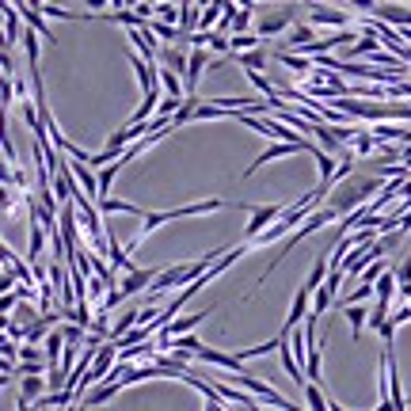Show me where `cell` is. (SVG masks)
Returning <instances> with one entry per match:
<instances>
[{"label": "cell", "mask_w": 411, "mask_h": 411, "mask_svg": "<svg viewBox=\"0 0 411 411\" xmlns=\"http://www.w3.org/2000/svg\"><path fill=\"white\" fill-rule=\"evenodd\" d=\"M225 206H232L229 198H202V202H187V206H175V209H152V213H145L141 217V232H137V240L126 252H137V248L145 244V236H149L152 229H160L164 221H175V217H198V213H213V209H225Z\"/></svg>", "instance_id": "cell-1"}, {"label": "cell", "mask_w": 411, "mask_h": 411, "mask_svg": "<svg viewBox=\"0 0 411 411\" xmlns=\"http://www.w3.org/2000/svg\"><path fill=\"white\" fill-rule=\"evenodd\" d=\"M209 312H217V305H206V309H198V312H187V316H179V320H172V324L164 328V332L156 335V346L164 350L168 343H175V339H183V335H191L198 324L209 316Z\"/></svg>", "instance_id": "cell-2"}, {"label": "cell", "mask_w": 411, "mask_h": 411, "mask_svg": "<svg viewBox=\"0 0 411 411\" xmlns=\"http://www.w3.org/2000/svg\"><path fill=\"white\" fill-rule=\"evenodd\" d=\"M282 213H286L282 206H255L252 209V221L244 225V244H255V240L267 232L271 221H282Z\"/></svg>", "instance_id": "cell-3"}, {"label": "cell", "mask_w": 411, "mask_h": 411, "mask_svg": "<svg viewBox=\"0 0 411 411\" xmlns=\"http://www.w3.org/2000/svg\"><path fill=\"white\" fill-rule=\"evenodd\" d=\"M320 145H312V141H301V145H271L267 152H259L255 156V164H248L244 168V179H252L255 172H259L263 164H271V160H278V156H293V152H316Z\"/></svg>", "instance_id": "cell-4"}, {"label": "cell", "mask_w": 411, "mask_h": 411, "mask_svg": "<svg viewBox=\"0 0 411 411\" xmlns=\"http://www.w3.org/2000/svg\"><path fill=\"white\" fill-rule=\"evenodd\" d=\"M156 278H160V271H141V267H137V271H130L122 278L118 293H122V301H126V297H137V293H145V289L156 286Z\"/></svg>", "instance_id": "cell-5"}, {"label": "cell", "mask_w": 411, "mask_h": 411, "mask_svg": "<svg viewBox=\"0 0 411 411\" xmlns=\"http://www.w3.org/2000/svg\"><path fill=\"white\" fill-rule=\"evenodd\" d=\"M309 23H320V27H343L350 31V15L343 8H328V4H309Z\"/></svg>", "instance_id": "cell-6"}, {"label": "cell", "mask_w": 411, "mask_h": 411, "mask_svg": "<svg viewBox=\"0 0 411 411\" xmlns=\"http://www.w3.org/2000/svg\"><path fill=\"white\" fill-rule=\"evenodd\" d=\"M293 12H297V8H293V4H286V8H282V12L267 15V19L259 23V38L282 35V31H293Z\"/></svg>", "instance_id": "cell-7"}, {"label": "cell", "mask_w": 411, "mask_h": 411, "mask_svg": "<svg viewBox=\"0 0 411 411\" xmlns=\"http://www.w3.org/2000/svg\"><path fill=\"white\" fill-rule=\"evenodd\" d=\"M19 15L27 19V27H31V31H38V35H42V42H58V38H54V31L46 27L42 8H38V4H19Z\"/></svg>", "instance_id": "cell-8"}, {"label": "cell", "mask_w": 411, "mask_h": 411, "mask_svg": "<svg viewBox=\"0 0 411 411\" xmlns=\"http://www.w3.org/2000/svg\"><path fill=\"white\" fill-rule=\"evenodd\" d=\"M19 42V4H4V54Z\"/></svg>", "instance_id": "cell-9"}, {"label": "cell", "mask_w": 411, "mask_h": 411, "mask_svg": "<svg viewBox=\"0 0 411 411\" xmlns=\"http://www.w3.org/2000/svg\"><path fill=\"white\" fill-rule=\"evenodd\" d=\"M286 42H289V54H301V50H309V46H316L320 38L312 35V27H309V23H293V31H289V38H286Z\"/></svg>", "instance_id": "cell-10"}, {"label": "cell", "mask_w": 411, "mask_h": 411, "mask_svg": "<svg viewBox=\"0 0 411 411\" xmlns=\"http://www.w3.org/2000/svg\"><path fill=\"white\" fill-rule=\"evenodd\" d=\"M46 377H23V389H19V404H38L46 396Z\"/></svg>", "instance_id": "cell-11"}, {"label": "cell", "mask_w": 411, "mask_h": 411, "mask_svg": "<svg viewBox=\"0 0 411 411\" xmlns=\"http://www.w3.org/2000/svg\"><path fill=\"white\" fill-rule=\"evenodd\" d=\"M343 316H346V324H350L354 339H358V335H362V328H369V316H373V312H369L366 305H346V309H343Z\"/></svg>", "instance_id": "cell-12"}, {"label": "cell", "mask_w": 411, "mask_h": 411, "mask_svg": "<svg viewBox=\"0 0 411 411\" xmlns=\"http://www.w3.org/2000/svg\"><path fill=\"white\" fill-rule=\"evenodd\" d=\"M122 389H126V385H122V377H118V381H103L99 389H92V392L84 396V404H107V400H115Z\"/></svg>", "instance_id": "cell-13"}, {"label": "cell", "mask_w": 411, "mask_h": 411, "mask_svg": "<svg viewBox=\"0 0 411 411\" xmlns=\"http://www.w3.org/2000/svg\"><path fill=\"white\" fill-rule=\"evenodd\" d=\"M274 58L282 61L286 69H293V72H316V61L312 58H301V54H289V50H278Z\"/></svg>", "instance_id": "cell-14"}, {"label": "cell", "mask_w": 411, "mask_h": 411, "mask_svg": "<svg viewBox=\"0 0 411 411\" xmlns=\"http://www.w3.org/2000/svg\"><path fill=\"white\" fill-rule=\"evenodd\" d=\"M221 19H225V4L217 0V4H202V35H213V27H221Z\"/></svg>", "instance_id": "cell-15"}, {"label": "cell", "mask_w": 411, "mask_h": 411, "mask_svg": "<svg viewBox=\"0 0 411 411\" xmlns=\"http://www.w3.org/2000/svg\"><path fill=\"white\" fill-rule=\"evenodd\" d=\"M99 209H103V213H134V217H145V209H141V206L122 202V198H111V195L99 202Z\"/></svg>", "instance_id": "cell-16"}, {"label": "cell", "mask_w": 411, "mask_h": 411, "mask_svg": "<svg viewBox=\"0 0 411 411\" xmlns=\"http://www.w3.org/2000/svg\"><path fill=\"white\" fill-rule=\"evenodd\" d=\"M187 61L191 58H183L179 50H160V69H172V72H179V76H187Z\"/></svg>", "instance_id": "cell-17"}, {"label": "cell", "mask_w": 411, "mask_h": 411, "mask_svg": "<svg viewBox=\"0 0 411 411\" xmlns=\"http://www.w3.org/2000/svg\"><path fill=\"white\" fill-rule=\"evenodd\" d=\"M149 31L160 38V42H187V38H183V31H179V27H172V23H160V19H152V23H149Z\"/></svg>", "instance_id": "cell-18"}, {"label": "cell", "mask_w": 411, "mask_h": 411, "mask_svg": "<svg viewBox=\"0 0 411 411\" xmlns=\"http://www.w3.org/2000/svg\"><path fill=\"white\" fill-rule=\"evenodd\" d=\"M122 160H118V164H111V168H103V172H95V175H99V202H103V198H107V191H111V183H115V175L118 172H122ZM99 202H95V206H99Z\"/></svg>", "instance_id": "cell-19"}, {"label": "cell", "mask_w": 411, "mask_h": 411, "mask_svg": "<svg viewBox=\"0 0 411 411\" xmlns=\"http://www.w3.org/2000/svg\"><path fill=\"white\" fill-rule=\"evenodd\" d=\"M252 12H255V4H240V8H236V19H232V35H248Z\"/></svg>", "instance_id": "cell-20"}, {"label": "cell", "mask_w": 411, "mask_h": 411, "mask_svg": "<svg viewBox=\"0 0 411 411\" xmlns=\"http://www.w3.org/2000/svg\"><path fill=\"white\" fill-rule=\"evenodd\" d=\"M305 400H309L312 411H328V400H324V389H320V385H305Z\"/></svg>", "instance_id": "cell-21"}, {"label": "cell", "mask_w": 411, "mask_h": 411, "mask_svg": "<svg viewBox=\"0 0 411 411\" xmlns=\"http://www.w3.org/2000/svg\"><path fill=\"white\" fill-rule=\"evenodd\" d=\"M377 149V137L373 134H358V137H354V152H358V156H369V152H373Z\"/></svg>", "instance_id": "cell-22"}, {"label": "cell", "mask_w": 411, "mask_h": 411, "mask_svg": "<svg viewBox=\"0 0 411 411\" xmlns=\"http://www.w3.org/2000/svg\"><path fill=\"white\" fill-rule=\"evenodd\" d=\"M12 99H15V76H0V103L12 107Z\"/></svg>", "instance_id": "cell-23"}, {"label": "cell", "mask_w": 411, "mask_h": 411, "mask_svg": "<svg viewBox=\"0 0 411 411\" xmlns=\"http://www.w3.org/2000/svg\"><path fill=\"white\" fill-rule=\"evenodd\" d=\"M156 15H160V23L179 27V8H175V4H156Z\"/></svg>", "instance_id": "cell-24"}, {"label": "cell", "mask_w": 411, "mask_h": 411, "mask_svg": "<svg viewBox=\"0 0 411 411\" xmlns=\"http://www.w3.org/2000/svg\"><path fill=\"white\" fill-rule=\"evenodd\" d=\"M19 362H42V366H46V350H38V346H27V343H23V346H19Z\"/></svg>", "instance_id": "cell-25"}, {"label": "cell", "mask_w": 411, "mask_h": 411, "mask_svg": "<svg viewBox=\"0 0 411 411\" xmlns=\"http://www.w3.org/2000/svg\"><path fill=\"white\" fill-rule=\"evenodd\" d=\"M389 320H392L396 328H400V324H408V320H411V305H404V309H400L396 316H389Z\"/></svg>", "instance_id": "cell-26"}, {"label": "cell", "mask_w": 411, "mask_h": 411, "mask_svg": "<svg viewBox=\"0 0 411 411\" xmlns=\"http://www.w3.org/2000/svg\"><path fill=\"white\" fill-rule=\"evenodd\" d=\"M252 411H267V408H259V404H255V408H252Z\"/></svg>", "instance_id": "cell-27"}, {"label": "cell", "mask_w": 411, "mask_h": 411, "mask_svg": "<svg viewBox=\"0 0 411 411\" xmlns=\"http://www.w3.org/2000/svg\"><path fill=\"white\" fill-rule=\"evenodd\" d=\"M69 411H80V408H76V404H72V408H69Z\"/></svg>", "instance_id": "cell-28"}]
</instances>
